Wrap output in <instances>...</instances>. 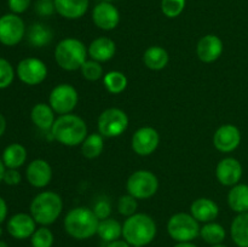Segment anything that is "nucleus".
<instances>
[{"mask_svg":"<svg viewBox=\"0 0 248 247\" xmlns=\"http://www.w3.org/2000/svg\"><path fill=\"white\" fill-rule=\"evenodd\" d=\"M15 75L16 73L11 63L0 57V90L7 89L14 82Z\"/></svg>","mask_w":248,"mask_h":247,"instance_id":"obj_36","label":"nucleus"},{"mask_svg":"<svg viewBox=\"0 0 248 247\" xmlns=\"http://www.w3.org/2000/svg\"><path fill=\"white\" fill-rule=\"evenodd\" d=\"M173 247H198L193 242H177Z\"/></svg>","mask_w":248,"mask_h":247,"instance_id":"obj_45","label":"nucleus"},{"mask_svg":"<svg viewBox=\"0 0 248 247\" xmlns=\"http://www.w3.org/2000/svg\"><path fill=\"white\" fill-rule=\"evenodd\" d=\"M103 1H109V2H111V1H114V0H103Z\"/></svg>","mask_w":248,"mask_h":247,"instance_id":"obj_49","label":"nucleus"},{"mask_svg":"<svg viewBox=\"0 0 248 247\" xmlns=\"http://www.w3.org/2000/svg\"><path fill=\"white\" fill-rule=\"evenodd\" d=\"M89 56L87 48L81 40L77 38H65L57 44L55 48V61L62 69L74 72L81 68Z\"/></svg>","mask_w":248,"mask_h":247,"instance_id":"obj_5","label":"nucleus"},{"mask_svg":"<svg viewBox=\"0 0 248 247\" xmlns=\"http://www.w3.org/2000/svg\"><path fill=\"white\" fill-rule=\"evenodd\" d=\"M228 205L235 213L248 212V184L239 183L228 193Z\"/></svg>","mask_w":248,"mask_h":247,"instance_id":"obj_23","label":"nucleus"},{"mask_svg":"<svg viewBox=\"0 0 248 247\" xmlns=\"http://www.w3.org/2000/svg\"><path fill=\"white\" fill-rule=\"evenodd\" d=\"M159 189V179L148 170H138L130 174L126 182L127 194L132 195L137 200L150 199L156 194Z\"/></svg>","mask_w":248,"mask_h":247,"instance_id":"obj_7","label":"nucleus"},{"mask_svg":"<svg viewBox=\"0 0 248 247\" xmlns=\"http://www.w3.org/2000/svg\"><path fill=\"white\" fill-rule=\"evenodd\" d=\"M2 236V228H1V224H0V237Z\"/></svg>","mask_w":248,"mask_h":247,"instance_id":"obj_48","label":"nucleus"},{"mask_svg":"<svg viewBox=\"0 0 248 247\" xmlns=\"http://www.w3.org/2000/svg\"><path fill=\"white\" fill-rule=\"evenodd\" d=\"M106 247H132L127 241L125 240H115V241H111L107 244Z\"/></svg>","mask_w":248,"mask_h":247,"instance_id":"obj_42","label":"nucleus"},{"mask_svg":"<svg viewBox=\"0 0 248 247\" xmlns=\"http://www.w3.org/2000/svg\"><path fill=\"white\" fill-rule=\"evenodd\" d=\"M169 52L161 46H150L143 53L145 67L152 70H161L169 64Z\"/></svg>","mask_w":248,"mask_h":247,"instance_id":"obj_25","label":"nucleus"},{"mask_svg":"<svg viewBox=\"0 0 248 247\" xmlns=\"http://www.w3.org/2000/svg\"><path fill=\"white\" fill-rule=\"evenodd\" d=\"M6 216H7V205H6V201L0 196V224L6 219Z\"/></svg>","mask_w":248,"mask_h":247,"instance_id":"obj_41","label":"nucleus"},{"mask_svg":"<svg viewBox=\"0 0 248 247\" xmlns=\"http://www.w3.org/2000/svg\"><path fill=\"white\" fill-rule=\"evenodd\" d=\"M5 171H6V167H5L4 162H2V159H1V157H0V183H1L2 179H4Z\"/></svg>","mask_w":248,"mask_h":247,"instance_id":"obj_44","label":"nucleus"},{"mask_svg":"<svg viewBox=\"0 0 248 247\" xmlns=\"http://www.w3.org/2000/svg\"><path fill=\"white\" fill-rule=\"evenodd\" d=\"M35 12L39 16L47 17L52 16L56 12L55 1H47V0H38L35 2Z\"/></svg>","mask_w":248,"mask_h":247,"instance_id":"obj_38","label":"nucleus"},{"mask_svg":"<svg viewBox=\"0 0 248 247\" xmlns=\"http://www.w3.org/2000/svg\"><path fill=\"white\" fill-rule=\"evenodd\" d=\"M157 227L147 213H135L123 224V237L132 247H144L154 241Z\"/></svg>","mask_w":248,"mask_h":247,"instance_id":"obj_1","label":"nucleus"},{"mask_svg":"<svg viewBox=\"0 0 248 247\" xmlns=\"http://www.w3.org/2000/svg\"><path fill=\"white\" fill-rule=\"evenodd\" d=\"M26 178L34 188H45L52 179V167L44 159L33 160L27 166Z\"/></svg>","mask_w":248,"mask_h":247,"instance_id":"obj_17","label":"nucleus"},{"mask_svg":"<svg viewBox=\"0 0 248 247\" xmlns=\"http://www.w3.org/2000/svg\"><path fill=\"white\" fill-rule=\"evenodd\" d=\"M29 211L36 224L47 227L53 224L62 213L63 200L55 191H41L34 196Z\"/></svg>","mask_w":248,"mask_h":247,"instance_id":"obj_4","label":"nucleus"},{"mask_svg":"<svg viewBox=\"0 0 248 247\" xmlns=\"http://www.w3.org/2000/svg\"><path fill=\"white\" fill-rule=\"evenodd\" d=\"M160 143L159 132L154 127L144 126L140 127L133 133L131 139L132 150L140 156H148L152 155L157 149Z\"/></svg>","mask_w":248,"mask_h":247,"instance_id":"obj_12","label":"nucleus"},{"mask_svg":"<svg viewBox=\"0 0 248 247\" xmlns=\"http://www.w3.org/2000/svg\"><path fill=\"white\" fill-rule=\"evenodd\" d=\"M27 38L29 44L34 47H44L52 41L53 31L46 24L34 23L29 27Z\"/></svg>","mask_w":248,"mask_h":247,"instance_id":"obj_28","label":"nucleus"},{"mask_svg":"<svg viewBox=\"0 0 248 247\" xmlns=\"http://www.w3.org/2000/svg\"><path fill=\"white\" fill-rule=\"evenodd\" d=\"M6 229L14 239L26 240L31 237L36 230V222L31 213L19 212L7 220Z\"/></svg>","mask_w":248,"mask_h":247,"instance_id":"obj_16","label":"nucleus"},{"mask_svg":"<svg viewBox=\"0 0 248 247\" xmlns=\"http://www.w3.org/2000/svg\"><path fill=\"white\" fill-rule=\"evenodd\" d=\"M47 1H55V0H47Z\"/></svg>","mask_w":248,"mask_h":247,"instance_id":"obj_50","label":"nucleus"},{"mask_svg":"<svg viewBox=\"0 0 248 247\" xmlns=\"http://www.w3.org/2000/svg\"><path fill=\"white\" fill-rule=\"evenodd\" d=\"M97 235L99 239L104 242H111L119 240L123 236V224L119 223V220L114 218H106V219L99 220Z\"/></svg>","mask_w":248,"mask_h":247,"instance_id":"obj_27","label":"nucleus"},{"mask_svg":"<svg viewBox=\"0 0 248 247\" xmlns=\"http://www.w3.org/2000/svg\"><path fill=\"white\" fill-rule=\"evenodd\" d=\"M241 143V131L232 124H225L213 135V144L220 153H232L239 148Z\"/></svg>","mask_w":248,"mask_h":247,"instance_id":"obj_13","label":"nucleus"},{"mask_svg":"<svg viewBox=\"0 0 248 247\" xmlns=\"http://www.w3.org/2000/svg\"><path fill=\"white\" fill-rule=\"evenodd\" d=\"M97 127H98V132L103 137H119L127 130L128 116L123 109L108 108L99 114Z\"/></svg>","mask_w":248,"mask_h":247,"instance_id":"obj_8","label":"nucleus"},{"mask_svg":"<svg viewBox=\"0 0 248 247\" xmlns=\"http://www.w3.org/2000/svg\"><path fill=\"white\" fill-rule=\"evenodd\" d=\"M104 149V137L101 133H90L81 143V153L86 159H96Z\"/></svg>","mask_w":248,"mask_h":247,"instance_id":"obj_30","label":"nucleus"},{"mask_svg":"<svg viewBox=\"0 0 248 247\" xmlns=\"http://www.w3.org/2000/svg\"><path fill=\"white\" fill-rule=\"evenodd\" d=\"M87 52L91 60L97 62H108L115 56L116 45L110 38L107 36H99V38L92 40L87 47Z\"/></svg>","mask_w":248,"mask_h":247,"instance_id":"obj_20","label":"nucleus"},{"mask_svg":"<svg viewBox=\"0 0 248 247\" xmlns=\"http://www.w3.org/2000/svg\"><path fill=\"white\" fill-rule=\"evenodd\" d=\"M26 35V24L16 14H5L0 17V43L5 46H15Z\"/></svg>","mask_w":248,"mask_h":247,"instance_id":"obj_10","label":"nucleus"},{"mask_svg":"<svg viewBox=\"0 0 248 247\" xmlns=\"http://www.w3.org/2000/svg\"><path fill=\"white\" fill-rule=\"evenodd\" d=\"M21 179H22V176L18 172V170L6 169L2 182H4L5 184H7V185L14 186V185H18V184L21 183Z\"/></svg>","mask_w":248,"mask_h":247,"instance_id":"obj_40","label":"nucleus"},{"mask_svg":"<svg viewBox=\"0 0 248 247\" xmlns=\"http://www.w3.org/2000/svg\"><path fill=\"white\" fill-rule=\"evenodd\" d=\"M103 84L109 93L119 94L125 91L128 81L127 77H126V75L123 72L111 70V72H108L103 77Z\"/></svg>","mask_w":248,"mask_h":247,"instance_id":"obj_31","label":"nucleus"},{"mask_svg":"<svg viewBox=\"0 0 248 247\" xmlns=\"http://www.w3.org/2000/svg\"><path fill=\"white\" fill-rule=\"evenodd\" d=\"M210 247H229V246H227V245L224 244H218V245H212V246Z\"/></svg>","mask_w":248,"mask_h":247,"instance_id":"obj_46","label":"nucleus"},{"mask_svg":"<svg viewBox=\"0 0 248 247\" xmlns=\"http://www.w3.org/2000/svg\"><path fill=\"white\" fill-rule=\"evenodd\" d=\"M92 21L102 31H113L120 22V12L111 2H98L92 10Z\"/></svg>","mask_w":248,"mask_h":247,"instance_id":"obj_14","label":"nucleus"},{"mask_svg":"<svg viewBox=\"0 0 248 247\" xmlns=\"http://www.w3.org/2000/svg\"><path fill=\"white\" fill-rule=\"evenodd\" d=\"M47 67L41 60L35 57H27L19 61L16 68V75L23 84L35 86L41 84L47 77Z\"/></svg>","mask_w":248,"mask_h":247,"instance_id":"obj_11","label":"nucleus"},{"mask_svg":"<svg viewBox=\"0 0 248 247\" xmlns=\"http://www.w3.org/2000/svg\"><path fill=\"white\" fill-rule=\"evenodd\" d=\"M186 0H161V11L169 18H176L186 9Z\"/></svg>","mask_w":248,"mask_h":247,"instance_id":"obj_34","label":"nucleus"},{"mask_svg":"<svg viewBox=\"0 0 248 247\" xmlns=\"http://www.w3.org/2000/svg\"><path fill=\"white\" fill-rule=\"evenodd\" d=\"M190 213L199 223L213 222L219 215V207L217 203L208 198H200L193 201L190 205Z\"/></svg>","mask_w":248,"mask_h":247,"instance_id":"obj_19","label":"nucleus"},{"mask_svg":"<svg viewBox=\"0 0 248 247\" xmlns=\"http://www.w3.org/2000/svg\"><path fill=\"white\" fill-rule=\"evenodd\" d=\"M200 223L191 213H174L167 222V232L176 242H191L200 236Z\"/></svg>","mask_w":248,"mask_h":247,"instance_id":"obj_6","label":"nucleus"},{"mask_svg":"<svg viewBox=\"0 0 248 247\" xmlns=\"http://www.w3.org/2000/svg\"><path fill=\"white\" fill-rule=\"evenodd\" d=\"M232 240L237 247H248V212L239 213L230 225Z\"/></svg>","mask_w":248,"mask_h":247,"instance_id":"obj_26","label":"nucleus"},{"mask_svg":"<svg viewBox=\"0 0 248 247\" xmlns=\"http://www.w3.org/2000/svg\"><path fill=\"white\" fill-rule=\"evenodd\" d=\"M51 135L62 145L77 147V145H81L89 132H87V125L84 119L69 113L60 115L56 119L51 128Z\"/></svg>","mask_w":248,"mask_h":247,"instance_id":"obj_2","label":"nucleus"},{"mask_svg":"<svg viewBox=\"0 0 248 247\" xmlns=\"http://www.w3.org/2000/svg\"><path fill=\"white\" fill-rule=\"evenodd\" d=\"M200 236L206 244L208 245H218L223 244V241L227 237V232H225L224 227L217 222H210L205 223L200 229Z\"/></svg>","mask_w":248,"mask_h":247,"instance_id":"obj_29","label":"nucleus"},{"mask_svg":"<svg viewBox=\"0 0 248 247\" xmlns=\"http://www.w3.org/2000/svg\"><path fill=\"white\" fill-rule=\"evenodd\" d=\"M92 211H93L94 215H96V217L98 218L99 220L106 219V218H109V216H110L111 205L108 200H106V199H101V200H98L94 203Z\"/></svg>","mask_w":248,"mask_h":247,"instance_id":"obj_37","label":"nucleus"},{"mask_svg":"<svg viewBox=\"0 0 248 247\" xmlns=\"http://www.w3.org/2000/svg\"><path fill=\"white\" fill-rule=\"evenodd\" d=\"M99 219L92 208L75 207L68 211L63 220L65 232L75 240H87L97 234Z\"/></svg>","mask_w":248,"mask_h":247,"instance_id":"obj_3","label":"nucleus"},{"mask_svg":"<svg viewBox=\"0 0 248 247\" xmlns=\"http://www.w3.org/2000/svg\"><path fill=\"white\" fill-rule=\"evenodd\" d=\"M6 169H19L27 161V149L19 143H11L4 149L1 155Z\"/></svg>","mask_w":248,"mask_h":247,"instance_id":"obj_24","label":"nucleus"},{"mask_svg":"<svg viewBox=\"0 0 248 247\" xmlns=\"http://www.w3.org/2000/svg\"><path fill=\"white\" fill-rule=\"evenodd\" d=\"M244 173L241 162L235 157H224L216 167V177L222 185L234 186L240 183Z\"/></svg>","mask_w":248,"mask_h":247,"instance_id":"obj_15","label":"nucleus"},{"mask_svg":"<svg viewBox=\"0 0 248 247\" xmlns=\"http://www.w3.org/2000/svg\"><path fill=\"white\" fill-rule=\"evenodd\" d=\"M0 247H9V246H7L6 242L1 241V240H0Z\"/></svg>","mask_w":248,"mask_h":247,"instance_id":"obj_47","label":"nucleus"},{"mask_svg":"<svg viewBox=\"0 0 248 247\" xmlns=\"http://www.w3.org/2000/svg\"><path fill=\"white\" fill-rule=\"evenodd\" d=\"M137 199L133 198L130 194L120 196V199L118 200V211L121 216H124V217L127 218L133 216L135 213H137Z\"/></svg>","mask_w":248,"mask_h":247,"instance_id":"obj_35","label":"nucleus"},{"mask_svg":"<svg viewBox=\"0 0 248 247\" xmlns=\"http://www.w3.org/2000/svg\"><path fill=\"white\" fill-rule=\"evenodd\" d=\"M31 119L34 125L43 131H51L55 124V111L47 103H36L31 108Z\"/></svg>","mask_w":248,"mask_h":247,"instance_id":"obj_22","label":"nucleus"},{"mask_svg":"<svg viewBox=\"0 0 248 247\" xmlns=\"http://www.w3.org/2000/svg\"><path fill=\"white\" fill-rule=\"evenodd\" d=\"M6 119H5V116L0 113V137H1L5 133V131H6Z\"/></svg>","mask_w":248,"mask_h":247,"instance_id":"obj_43","label":"nucleus"},{"mask_svg":"<svg viewBox=\"0 0 248 247\" xmlns=\"http://www.w3.org/2000/svg\"><path fill=\"white\" fill-rule=\"evenodd\" d=\"M31 0H7V5L12 14L21 15L28 10Z\"/></svg>","mask_w":248,"mask_h":247,"instance_id":"obj_39","label":"nucleus"},{"mask_svg":"<svg viewBox=\"0 0 248 247\" xmlns=\"http://www.w3.org/2000/svg\"><path fill=\"white\" fill-rule=\"evenodd\" d=\"M53 242H55L53 232L44 225H41L40 228H36V230L31 237V247H52Z\"/></svg>","mask_w":248,"mask_h":247,"instance_id":"obj_32","label":"nucleus"},{"mask_svg":"<svg viewBox=\"0 0 248 247\" xmlns=\"http://www.w3.org/2000/svg\"><path fill=\"white\" fill-rule=\"evenodd\" d=\"M82 77L89 81H97L104 77L103 67L94 60H87L80 68Z\"/></svg>","mask_w":248,"mask_h":247,"instance_id":"obj_33","label":"nucleus"},{"mask_svg":"<svg viewBox=\"0 0 248 247\" xmlns=\"http://www.w3.org/2000/svg\"><path fill=\"white\" fill-rule=\"evenodd\" d=\"M223 41L219 36L215 34H207L199 40L196 46V55L199 60L203 63H212L222 56Z\"/></svg>","mask_w":248,"mask_h":247,"instance_id":"obj_18","label":"nucleus"},{"mask_svg":"<svg viewBox=\"0 0 248 247\" xmlns=\"http://www.w3.org/2000/svg\"><path fill=\"white\" fill-rule=\"evenodd\" d=\"M79 93L70 84H60L52 89L48 96V104L58 115L69 114L77 108Z\"/></svg>","mask_w":248,"mask_h":247,"instance_id":"obj_9","label":"nucleus"},{"mask_svg":"<svg viewBox=\"0 0 248 247\" xmlns=\"http://www.w3.org/2000/svg\"><path fill=\"white\" fill-rule=\"evenodd\" d=\"M90 0H55L56 12L63 18H81L89 10Z\"/></svg>","mask_w":248,"mask_h":247,"instance_id":"obj_21","label":"nucleus"}]
</instances>
